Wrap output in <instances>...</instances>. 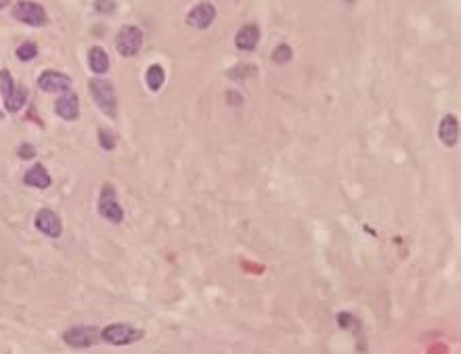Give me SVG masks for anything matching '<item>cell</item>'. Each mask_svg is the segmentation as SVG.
I'll use <instances>...</instances> for the list:
<instances>
[{
  "label": "cell",
  "mask_w": 461,
  "mask_h": 354,
  "mask_svg": "<svg viewBox=\"0 0 461 354\" xmlns=\"http://www.w3.org/2000/svg\"><path fill=\"white\" fill-rule=\"evenodd\" d=\"M38 88L48 95H61L71 90V78L63 72L46 69L38 76Z\"/></svg>",
  "instance_id": "cell-6"
},
{
  "label": "cell",
  "mask_w": 461,
  "mask_h": 354,
  "mask_svg": "<svg viewBox=\"0 0 461 354\" xmlns=\"http://www.w3.org/2000/svg\"><path fill=\"white\" fill-rule=\"evenodd\" d=\"M95 340H97L95 327L78 325V327H71L63 334V342L71 348H90V346H95Z\"/></svg>",
  "instance_id": "cell-7"
},
{
  "label": "cell",
  "mask_w": 461,
  "mask_h": 354,
  "mask_svg": "<svg viewBox=\"0 0 461 354\" xmlns=\"http://www.w3.org/2000/svg\"><path fill=\"white\" fill-rule=\"evenodd\" d=\"M4 6H8V0H0V8H4Z\"/></svg>",
  "instance_id": "cell-24"
},
{
  "label": "cell",
  "mask_w": 461,
  "mask_h": 354,
  "mask_svg": "<svg viewBox=\"0 0 461 354\" xmlns=\"http://www.w3.org/2000/svg\"><path fill=\"white\" fill-rule=\"evenodd\" d=\"M13 17L29 27H44L48 25V15L44 11L42 4L34 2V0H19L13 8H11Z\"/></svg>",
  "instance_id": "cell-2"
},
{
  "label": "cell",
  "mask_w": 461,
  "mask_h": 354,
  "mask_svg": "<svg viewBox=\"0 0 461 354\" xmlns=\"http://www.w3.org/2000/svg\"><path fill=\"white\" fill-rule=\"evenodd\" d=\"M34 224H36V229H38L40 233H44L46 237H53V239H57V237L61 235V231H63L61 218H59L53 210H48V207H42V210L36 214Z\"/></svg>",
  "instance_id": "cell-8"
},
{
  "label": "cell",
  "mask_w": 461,
  "mask_h": 354,
  "mask_svg": "<svg viewBox=\"0 0 461 354\" xmlns=\"http://www.w3.org/2000/svg\"><path fill=\"white\" fill-rule=\"evenodd\" d=\"M101 338H103V342H107L111 346H128V344L141 340L143 332L128 325V323H113V325H107L101 332Z\"/></svg>",
  "instance_id": "cell-4"
},
{
  "label": "cell",
  "mask_w": 461,
  "mask_h": 354,
  "mask_svg": "<svg viewBox=\"0 0 461 354\" xmlns=\"http://www.w3.org/2000/svg\"><path fill=\"white\" fill-rule=\"evenodd\" d=\"M92 8L101 15H111L116 11V2L113 0H95Z\"/></svg>",
  "instance_id": "cell-21"
},
{
  "label": "cell",
  "mask_w": 461,
  "mask_h": 354,
  "mask_svg": "<svg viewBox=\"0 0 461 354\" xmlns=\"http://www.w3.org/2000/svg\"><path fill=\"white\" fill-rule=\"evenodd\" d=\"M99 143L105 151H111L116 147V135L109 128H99Z\"/></svg>",
  "instance_id": "cell-20"
},
{
  "label": "cell",
  "mask_w": 461,
  "mask_h": 354,
  "mask_svg": "<svg viewBox=\"0 0 461 354\" xmlns=\"http://www.w3.org/2000/svg\"><path fill=\"white\" fill-rule=\"evenodd\" d=\"M4 99V109L8 111V114H17L23 105H25V101H27V90L23 88V86H15L8 95H4L2 97Z\"/></svg>",
  "instance_id": "cell-15"
},
{
  "label": "cell",
  "mask_w": 461,
  "mask_h": 354,
  "mask_svg": "<svg viewBox=\"0 0 461 354\" xmlns=\"http://www.w3.org/2000/svg\"><path fill=\"white\" fill-rule=\"evenodd\" d=\"M23 182H25L27 186L46 189V186H50V177H48V172H46V168H44L42 164H34V166L25 172Z\"/></svg>",
  "instance_id": "cell-14"
},
{
  "label": "cell",
  "mask_w": 461,
  "mask_h": 354,
  "mask_svg": "<svg viewBox=\"0 0 461 354\" xmlns=\"http://www.w3.org/2000/svg\"><path fill=\"white\" fill-rule=\"evenodd\" d=\"M143 46V29L137 25H124L118 34H116V50L130 59L135 57Z\"/></svg>",
  "instance_id": "cell-3"
},
{
  "label": "cell",
  "mask_w": 461,
  "mask_h": 354,
  "mask_svg": "<svg viewBox=\"0 0 461 354\" xmlns=\"http://www.w3.org/2000/svg\"><path fill=\"white\" fill-rule=\"evenodd\" d=\"M13 88H15V82H13L11 74H8L6 69H2V72H0V93H2V97L8 95Z\"/></svg>",
  "instance_id": "cell-22"
},
{
  "label": "cell",
  "mask_w": 461,
  "mask_h": 354,
  "mask_svg": "<svg viewBox=\"0 0 461 354\" xmlns=\"http://www.w3.org/2000/svg\"><path fill=\"white\" fill-rule=\"evenodd\" d=\"M36 55H38V46H36L34 42H23V44L17 48L19 61H32V59H36Z\"/></svg>",
  "instance_id": "cell-19"
},
{
  "label": "cell",
  "mask_w": 461,
  "mask_h": 354,
  "mask_svg": "<svg viewBox=\"0 0 461 354\" xmlns=\"http://www.w3.org/2000/svg\"><path fill=\"white\" fill-rule=\"evenodd\" d=\"M17 154H19V158H21V160H34L36 149H34L29 143H21V147L17 149Z\"/></svg>",
  "instance_id": "cell-23"
},
{
  "label": "cell",
  "mask_w": 461,
  "mask_h": 354,
  "mask_svg": "<svg viewBox=\"0 0 461 354\" xmlns=\"http://www.w3.org/2000/svg\"><path fill=\"white\" fill-rule=\"evenodd\" d=\"M55 114L63 120H78L80 116V99L76 93L67 90V93H61V97L55 101Z\"/></svg>",
  "instance_id": "cell-10"
},
{
  "label": "cell",
  "mask_w": 461,
  "mask_h": 354,
  "mask_svg": "<svg viewBox=\"0 0 461 354\" xmlns=\"http://www.w3.org/2000/svg\"><path fill=\"white\" fill-rule=\"evenodd\" d=\"M258 40H260V27H258L256 23H247V25H243V27L237 32V36H235V46H237L239 50L249 53V50H254V48L258 46Z\"/></svg>",
  "instance_id": "cell-12"
},
{
  "label": "cell",
  "mask_w": 461,
  "mask_h": 354,
  "mask_svg": "<svg viewBox=\"0 0 461 354\" xmlns=\"http://www.w3.org/2000/svg\"><path fill=\"white\" fill-rule=\"evenodd\" d=\"M256 74H258V69L254 65H245V63L229 69V78H233V80H245V78H252Z\"/></svg>",
  "instance_id": "cell-17"
},
{
  "label": "cell",
  "mask_w": 461,
  "mask_h": 354,
  "mask_svg": "<svg viewBox=\"0 0 461 354\" xmlns=\"http://www.w3.org/2000/svg\"><path fill=\"white\" fill-rule=\"evenodd\" d=\"M439 139L447 147H455L460 143V120L455 116H445L439 124Z\"/></svg>",
  "instance_id": "cell-11"
},
{
  "label": "cell",
  "mask_w": 461,
  "mask_h": 354,
  "mask_svg": "<svg viewBox=\"0 0 461 354\" xmlns=\"http://www.w3.org/2000/svg\"><path fill=\"white\" fill-rule=\"evenodd\" d=\"M88 88H90V95H92L95 103L99 105V109L103 114H107L109 118H116L118 95H116L113 84L105 78H92V80H88Z\"/></svg>",
  "instance_id": "cell-1"
},
{
  "label": "cell",
  "mask_w": 461,
  "mask_h": 354,
  "mask_svg": "<svg viewBox=\"0 0 461 354\" xmlns=\"http://www.w3.org/2000/svg\"><path fill=\"white\" fill-rule=\"evenodd\" d=\"M214 19H216V8L212 2H200L187 15V23L198 29H208L214 23Z\"/></svg>",
  "instance_id": "cell-9"
},
{
  "label": "cell",
  "mask_w": 461,
  "mask_h": 354,
  "mask_svg": "<svg viewBox=\"0 0 461 354\" xmlns=\"http://www.w3.org/2000/svg\"><path fill=\"white\" fill-rule=\"evenodd\" d=\"M109 65H111L109 63V55L101 46H92L88 50V67H90L92 74L101 76V74H105L109 69Z\"/></svg>",
  "instance_id": "cell-13"
},
{
  "label": "cell",
  "mask_w": 461,
  "mask_h": 354,
  "mask_svg": "<svg viewBox=\"0 0 461 354\" xmlns=\"http://www.w3.org/2000/svg\"><path fill=\"white\" fill-rule=\"evenodd\" d=\"M145 82H147L149 90L158 93V90L164 86V82H166V72H164V67H162V65H149V69H147V74H145Z\"/></svg>",
  "instance_id": "cell-16"
},
{
  "label": "cell",
  "mask_w": 461,
  "mask_h": 354,
  "mask_svg": "<svg viewBox=\"0 0 461 354\" xmlns=\"http://www.w3.org/2000/svg\"><path fill=\"white\" fill-rule=\"evenodd\" d=\"M99 214H101L103 218H107L109 222H113V224H120L122 218H124V210H122V205L118 203L116 189H113V184H109V182H105L103 189H101Z\"/></svg>",
  "instance_id": "cell-5"
},
{
  "label": "cell",
  "mask_w": 461,
  "mask_h": 354,
  "mask_svg": "<svg viewBox=\"0 0 461 354\" xmlns=\"http://www.w3.org/2000/svg\"><path fill=\"white\" fill-rule=\"evenodd\" d=\"M291 57H294V50L289 48V44H279V46L273 50V61L279 63V65L291 61Z\"/></svg>",
  "instance_id": "cell-18"
}]
</instances>
